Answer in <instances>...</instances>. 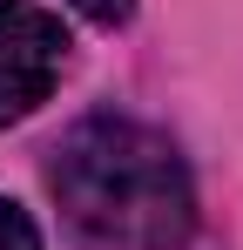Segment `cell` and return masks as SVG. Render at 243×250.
Masks as SVG:
<instances>
[{"mask_svg": "<svg viewBox=\"0 0 243 250\" xmlns=\"http://www.w3.org/2000/svg\"><path fill=\"white\" fill-rule=\"evenodd\" d=\"M0 250H40L34 216H27L20 203H7V196H0Z\"/></svg>", "mask_w": 243, "mask_h": 250, "instance_id": "cell-3", "label": "cell"}, {"mask_svg": "<svg viewBox=\"0 0 243 250\" xmlns=\"http://www.w3.org/2000/svg\"><path fill=\"white\" fill-rule=\"evenodd\" d=\"M68 7H81V14L101 21V27H122V21L135 14V0H68Z\"/></svg>", "mask_w": 243, "mask_h": 250, "instance_id": "cell-4", "label": "cell"}, {"mask_svg": "<svg viewBox=\"0 0 243 250\" xmlns=\"http://www.w3.org/2000/svg\"><path fill=\"white\" fill-rule=\"evenodd\" d=\"M68 27L61 14L27 7V0H0V128L34 115L68 75Z\"/></svg>", "mask_w": 243, "mask_h": 250, "instance_id": "cell-2", "label": "cell"}, {"mask_svg": "<svg viewBox=\"0 0 243 250\" xmlns=\"http://www.w3.org/2000/svg\"><path fill=\"white\" fill-rule=\"evenodd\" d=\"M47 189L81 250H176L196 223L176 142L135 115H81L54 142Z\"/></svg>", "mask_w": 243, "mask_h": 250, "instance_id": "cell-1", "label": "cell"}]
</instances>
